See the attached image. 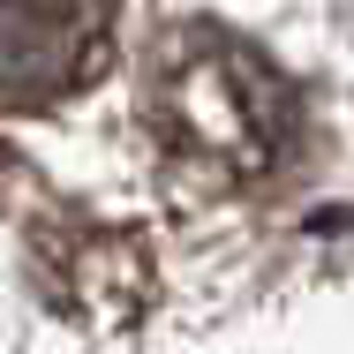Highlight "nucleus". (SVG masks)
Returning a JSON list of instances; mask_svg holds the SVG:
<instances>
[{
    "label": "nucleus",
    "mask_w": 354,
    "mask_h": 354,
    "mask_svg": "<svg viewBox=\"0 0 354 354\" xmlns=\"http://www.w3.org/2000/svg\"><path fill=\"white\" fill-rule=\"evenodd\" d=\"M113 46V0H0V113L75 98Z\"/></svg>",
    "instance_id": "2"
},
{
    "label": "nucleus",
    "mask_w": 354,
    "mask_h": 354,
    "mask_svg": "<svg viewBox=\"0 0 354 354\" xmlns=\"http://www.w3.org/2000/svg\"><path fill=\"white\" fill-rule=\"evenodd\" d=\"M151 113H158V136L189 166H212L234 181L272 174L294 143V91L257 46L226 30H181L174 46H158Z\"/></svg>",
    "instance_id": "1"
}]
</instances>
